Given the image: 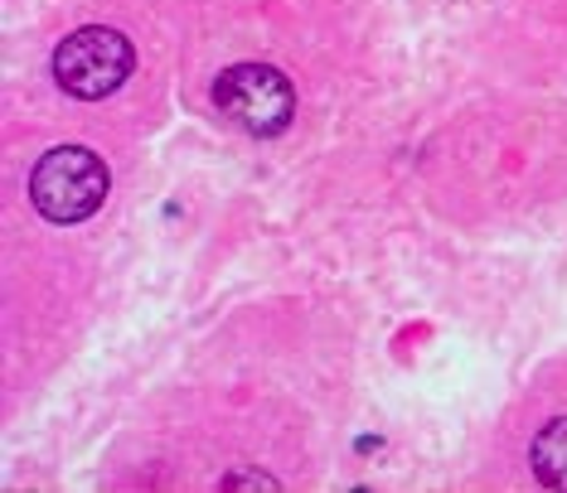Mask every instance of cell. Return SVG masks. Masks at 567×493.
<instances>
[{"instance_id":"obj_1","label":"cell","mask_w":567,"mask_h":493,"mask_svg":"<svg viewBox=\"0 0 567 493\" xmlns=\"http://www.w3.org/2000/svg\"><path fill=\"white\" fill-rule=\"evenodd\" d=\"M107 165L87 146H54L30 170V203L49 223H87L107 203Z\"/></svg>"},{"instance_id":"obj_2","label":"cell","mask_w":567,"mask_h":493,"mask_svg":"<svg viewBox=\"0 0 567 493\" xmlns=\"http://www.w3.org/2000/svg\"><path fill=\"white\" fill-rule=\"evenodd\" d=\"M136 54L126 44V34L107 30V24H87V30H73L63 44L54 49V77L69 97L97 102L112 97L117 87L132 77Z\"/></svg>"},{"instance_id":"obj_3","label":"cell","mask_w":567,"mask_h":493,"mask_svg":"<svg viewBox=\"0 0 567 493\" xmlns=\"http://www.w3.org/2000/svg\"><path fill=\"white\" fill-rule=\"evenodd\" d=\"M214 102L248 136H281L296 116V87L272 63H234L218 77Z\"/></svg>"},{"instance_id":"obj_4","label":"cell","mask_w":567,"mask_h":493,"mask_svg":"<svg viewBox=\"0 0 567 493\" xmlns=\"http://www.w3.org/2000/svg\"><path fill=\"white\" fill-rule=\"evenodd\" d=\"M528 464H534V474L544 479L548 489H563L567 493V417L548 421L544 431H538L534 450H528Z\"/></svg>"}]
</instances>
